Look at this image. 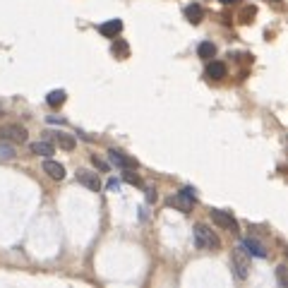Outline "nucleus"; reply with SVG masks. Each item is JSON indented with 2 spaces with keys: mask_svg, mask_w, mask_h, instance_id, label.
Segmentation results:
<instances>
[{
  "mask_svg": "<svg viewBox=\"0 0 288 288\" xmlns=\"http://www.w3.org/2000/svg\"><path fill=\"white\" fill-rule=\"evenodd\" d=\"M185 17H188V22L190 24H199L202 19H204V10H202V5H197V2H192L185 7Z\"/></svg>",
  "mask_w": 288,
  "mask_h": 288,
  "instance_id": "9d476101",
  "label": "nucleus"
},
{
  "mask_svg": "<svg viewBox=\"0 0 288 288\" xmlns=\"http://www.w3.org/2000/svg\"><path fill=\"white\" fill-rule=\"evenodd\" d=\"M242 247L247 250V255H252V257H259V259H264L267 257V250H264V245L262 242H257V240H245L242 242Z\"/></svg>",
  "mask_w": 288,
  "mask_h": 288,
  "instance_id": "9b49d317",
  "label": "nucleus"
},
{
  "mask_svg": "<svg viewBox=\"0 0 288 288\" xmlns=\"http://www.w3.org/2000/svg\"><path fill=\"white\" fill-rule=\"evenodd\" d=\"M231 262H233L236 276H238V279H247V274H250V255H247V250H245L242 245H238V247L233 250Z\"/></svg>",
  "mask_w": 288,
  "mask_h": 288,
  "instance_id": "f03ea898",
  "label": "nucleus"
},
{
  "mask_svg": "<svg viewBox=\"0 0 288 288\" xmlns=\"http://www.w3.org/2000/svg\"><path fill=\"white\" fill-rule=\"evenodd\" d=\"M77 180H80L84 188H89V190H98L101 188V180H98V176L96 173H92V171H87V168H80L77 171Z\"/></svg>",
  "mask_w": 288,
  "mask_h": 288,
  "instance_id": "0eeeda50",
  "label": "nucleus"
},
{
  "mask_svg": "<svg viewBox=\"0 0 288 288\" xmlns=\"http://www.w3.org/2000/svg\"><path fill=\"white\" fill-rule=\"evenodd\" d=\"M123 178H125V183H130V185H142V178L135 173V168H123Z\"/></svg>",
  "mask_w": 288,
  "mask_h": 288,
  "instance_id": "f3484780",
  "label": "nucleus"
},
{
  "mask_svg": "<svg viewBox=\"0 0 288 288\" xmlns=\"http://www.w3.org/2000/svg\"><path fill=\"white\" fill-rule=\"evenodd\" d=\"M44 171H46L53 180H63V178H65V166H63V163H58V161L46 159V161H44Z\"/></svg>",
  "mask_w": 288,
  "mask_h": 288,
  "instance_id": "6e6552de",
  "label": "nucleus"
},
{
  "mask_svg": "<svg viewBox=\"0 0 288 288\" xmlns=\"http://www.w3.org/2000/svg\"><path fill=\"white\" fill-rule=\"evenodd\" d=\"M156 197H159V194H156L154 188H146V202H156Z\"/></svg>",
  "mask_w": 288,
  "mask_h": 288,
  "instance_id": "412c9836",
  "label": "nucleus"
},
{
  "mask_svg": "<svg viewBox=\"0 0 288 288\" xmlns=\"http://www.w3.org/2000/svg\"><path fill=\"white\" fill-rule=\"evenodd\" d=\"M98 32L103 34V36H111V39H115L118 34L123 32V22H120V19H108V22H103V24L98 27Z\"/></svg>",
  "mask_w": 288,
  "mask_h": 288,
  "instance_id": "1a4fd4ad",
  "label": "nucleus"
},
{
  "mask_svg": "<svg viewBox=\"0 0 288 288\" xmlns=\"http://www.w3.org/2000/svg\"><path fill=\"white\" fill-rule=\"evenodd\" d=\"M108 159H111L113 166H120V168H137V161L130 159L128 154H123V151H118V149H111V151H108Z\"/></svg>",
  "mask_w": 288,
  "mask_h": 288,
  "instance_id": "423d86ee",
  "label": "nucleus"
},
{
  "mask_svg": "<svg viewBox=\"0 0 288 288\" xmlns=\"http://www.w3.org/2000/svg\"><path fill=\"white\" fill-rule=\"evenodd\" d=\"M48 135H50V132H48ZM50 137L58 142V146H63L65 151H72V149H75V140H72L70 135H65V132H55V135H50Z\"/></svg>",
  "mask_w": 288,
  "mask_h": 288,
  "instance_id": "2eb2a0df",
  "label": "nucleus"
},
{
  "mask_svg": "<svg viewBox=\"0 0 288 288\" xmlns=\"http://www.w3.org/2000/svg\"><path fill=\"white\" fill-rule=\"evenodd\" d=\"M194 245H197V250H204V252H216L219 247H221V240L219 236L204 224H197L194 226Z\"/></svg>",
  "mask_w": 288,
  "mask_h": 288,
  "instance_id": "f257e3e1",
  "label": "nucleus"
},
{
  "mask_svg": "<svg viewBox=\"0 0 288 288\" xmlns=\"http://www.w3.org/2000/svg\"><path fill=\"white\" fill-rule=\"evenodd\" d=\"M118 185H120L118 180H108V190H118Z\"/></svg>",
  "mask_w": 288,
  "mask_h": 288,
  "instance_id": "5701e85b",
  "label": "nucleus"
},
{
  "mask_svg": "<svg viewBox=\"0 0 288 288\" xmlns=\"http://www.w3.org/2000/svg\"><path fill=\"white\" fill-rule=\"evenodd\" d=\"M207 77L209 80H224L226 77V65L219 63V60H211L207 65Z\"/></svg>",
  "mask_w": 288,
  "mask_h": 288,
  "instance_id": "f8f14e48",
  "label": "nucleus"
},
{
  "mask_svg": "<svg viewBox=\"0 0 288 288\" xmlns=\"http://www.w3.org/2000/svg\"><path fill=\"white\" fill-rule=\"evenodd\" d=\"M32 154L36 156H50V154H55V146L46 140H41V142H34L32 144Z\"/></svg>",
  "mask_w": 288,
  "mask_h": 288,
  "instance_id": "ddd939ff",
  "label": "nucleus"
},
{
  "mask_svg": "<svg viewBox=\"0 0 288 288\" xmlns=\"http://www.w3.org/2000/svg\"><path fill=\"white\" fill-rule=\"evenodd\" d=\"M211 221L219 226V228H224V231H231V233H238L240 231L238 221L231 216V211H224V209H214L211 211Z\"/></svg>",
  "mask_w": 288,
  "mask_h": 288,
  "instance_id": "39448f33",
  "label": "nucleus"
},
{
  "mask_svg": "<svg viewBox=\"0 0 288 288\" xmlns=\"http://www.w3.org/2000/svg\"><path fill=\"white\" fill-rule=\"evenodd\" d=\"M65 98H67V94H65L63 89H53V92L46 96V103L50 106V108H60V106L65 103Z\"/></svg>",
  "mask_w": 288,
  "mask_h": 288,
  "instance_id": "4468645a",
  "label": "nucleus"
},
{
  "mask_svg": "<svg viewBox=\"0 0 288 288\" xmlns=\"http://www.w3.org/2000/svg\"><path fill=\"white\" fill-rule=\"evenodd\" d=\"M0 113H2V108H0Z\"/></svg>",
  "mask_w": 288,
  "mask_h": 288,
  "instance_id": "a878e982",
  "label": "nucleus"
},
{
  "mask_svg": "<svg viewBox=\"0 0 288 288\" xmlns=\"http://www.w3.org/2000/svg\"><path fill=\"white\" fill-rule=\"evenodd\" d=\"M0 142H12V144H22L27 142V128L10 123V125H0Z\"/></svg>",
  "mask_w": 288,
  "mask_h": 288,
  "instance_id": "7ed1b4c3",
  "label": "nucleus"
},
{
  "mask_svg": "<svg viewBox=\"0 0 288 288\" xmlns=\"http://www.w3.org/2000/svg\"><path fill=\"white\" fill-rule=\"evenodd\" d=\"M92 163H94L96 168H101V171H108V166H106L101 159H96V156H92Z\"/></svg>",
  "mask_w": 288,
  "mask_h": 288,
  "instance_id": "4be33fe9",
  "label": "nucleus"
},
{
  "mask_svg": "<svg viewBox=\"0 0 288 288\" xmlns=\"http://www.w3.org/2000/svg\"><path fill=\"white\" fill-rule=\"evenodd\" d=\"M221 2H224V5H238L240 0H221Z\"/></svg>",
  "mask_w": 288,
  "mask_h": 288,
  "instance_id": "b1692460",
  "label": "nucleus"
},
{
  "mask_svg": "<svg viewBox=\"0 0 288 288\" xmlns=\"http://www.w3.org/2000/svg\"><path fill=\"white\" fill-rule=\"evenodd\" d=\"M171 204L176 209H180L183 214H190L192 207H194V190L192 188H183L176 197H171Z\"/></svg>",
  "mask_w": 288,
  "mask_h": 288,
  "instance_id": "20e7f679",
  "label": "nucleus"
},
{
  "mask_svg": "<svg viewBox=\"0 0 288 288\" xmlns=\"http://www.w3.org/2000/svg\"><path fill=\"white\" fill-rule=\"evenodd\" d=\"M274 2H279V0H274Z\"/></svg>",
  "mask_w": 288,
  "mask_h": 288,
  "instance_id": "393cba45",
  "label": "nucleus"
},
{
  "mask_svg": "<svg viewBox=\"0 0 288 288\" xmlns=\"http://www.w3.org/2000/svg\"><path fill=\"white\" fill-rule=\"evenodd\" d=\"M197 55H199V58H204V60H211V58L216 55V46H214L211 41H202L199 48H197Z\"/></svg>",
  "mask_w": 288,
  "mask_h": 288,
  "instance_id": "dca6fc26",
  "label": "nucleus"
},
{
  "mask_svg": "<svg viewBox=\"0 0 288 288\" xmlns=\"http://www.w3.org/2000/svg\"><path fill=\"white\" fill-rule=\"evenodd\" d=\"M276 279H279V286H288V279H286V267L281 264L279 269H276Z\"/></svg>",
  "mask_w": 288,
  "mask_h": 288,
  "instance_id": "6ab92c4d",
  "label": "nucleus"
},
{
  "mask_svg": "<svg viewBox=\"0 0 288 288\" xmlns=\"http://www.w3.org/2000/svg\"><path fill=\"white\" fill-rule=\"evenodd\" d=\"M111 50L118 55V58H128V46H125L123 41H115V44L111 46Z\"/></svg>",
  "mask_w": 288,
  "mask_h": 288,
  "instance_id": "a211bd4d",
  "label": "nucleus"
},
{
  "mask_svg": "<svg viewBox=\"0 0 288 288\" xmlns=\"http://www.w3.org/2000/svg\"><path fill=\"white\" fill-rule=\"evenodd\" d=\"M242 17H245L242 22H252V17H255V7H245V10H242Z\"/></svg>",
  "mask_w": 288,
  "mask_h": 288,
  "instance_id": "aec40b11",
  "label": "nucleus"
}]
</instances>
